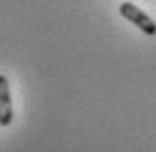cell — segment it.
<instances>
[{"label":"cell","instance_id":"obj_1","mask_svg":"<svg viewBox=\"0 0 156 152\" xmlns=\"http://www.w3.org/2000/svg\"><path fill=\"white\" fill-rule=\"evenodd\" d=\"M120 14L126 18V20H130L134 27H138L144 35H148V37L156 35V23L142 10V8H138L134 2H122L120 4Z\"/></svg>","mask_w":156,"mask_h":152},{"label":"cell","instance_id":"obj_2","mask_svg":"<svg viewBox=\"0 0 156 152\" xmlns=\"http://www.w3.org/2000/svg\"><path fill=\"white\" fill-rule=\"evenodd\" d=\"M12 122V97L8 77L0 75V126H10Z\"/></svg>","mask_w":156,"mask_h":152}]
</instances>
